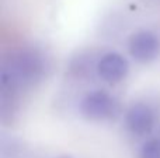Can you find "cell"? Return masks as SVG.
I'll return each instance as SVG.
<instances>
[{"mask_svg": "<svg viewBox=\"0 0 160 158\" xmlns=\"http://www.w3.org/2000/svg\"><path fill=\"white\" fill-rule=\"evenodd\" d=\"M118 111V104L104 90H96V91L87 94L80 102V114L87 120H107L111 119Z\"/></svg>", "mask_w": 160, "mask_h": 158, "instance_id": "obj_1", "label": "cell"}, {"mask_svg": "<svg viewBox=\"0 0 160 158\" xmlns=\"http://www.w3.org/2000/svg\"><path fill=\"white\" fill-rule=\"evenodd\" d=\"M129 53L139 63H150L160 55V39L146 30L132 34L129 38Z\"/></svg>", "mask_w": 160, "mask_h": 158, "instance_id": "obj_2", "label": "cell"}, {"mask_svg": "<svg viewBox=\"0 0 160 158\" xmlns=\"http://www.w3.org/2000/svg\"><path fill=\"white\" fill-rule=\"evenodd\" d=\"M129 64L122 55L117 52L105 53L97 63V74L107 83L115 84L122 81L128 74Z\"/></svg>", "mask_w": 160, "mask_h": 158, "instance_id": "obj_3", "label": "cell"}, {"mask_svg": "<svg viewBox=\"0 0 160 158\" xmlns=\"http://www.w3.org/2000/svg\"><path fill=\"white\" fill-rule=\"evenodd\" d=\"M156 122L155 112L145 104H135L127 112L125 123L128 130L135 136H146L152 132Z\"/></svg>", "mask_w": 160, "mask_h": 158, "instance_id": "obj_4", "label": "cell"}, {"mask_svg": "<svg viewBox=\"0 0 160 158\" xmlns=\"http://www.w3.org/2000/svg\"><path fill=\"white\" fill-rule=\"evenodd\" d=\"M139 158H160V140L150 139L142 146Z\"/></svg>", "mask_w": 160, "mask_h": 158, "instance_id": "obj_5", "label": "cell"}, {"mask_svg": "<svg viewBox=\"0 0 160 158\" xmlns=\"http://www.w3.org/2000/svg\"><path fill=\"white\" fill-rule=\"evenodd\" d=\"M58 158H72V157H69V156H62V157H58Z\"/></svg>", "mask_w": 160, "mask_h": 158, "instance_id": "obj_6", "label": "cell"}]
</instances>
